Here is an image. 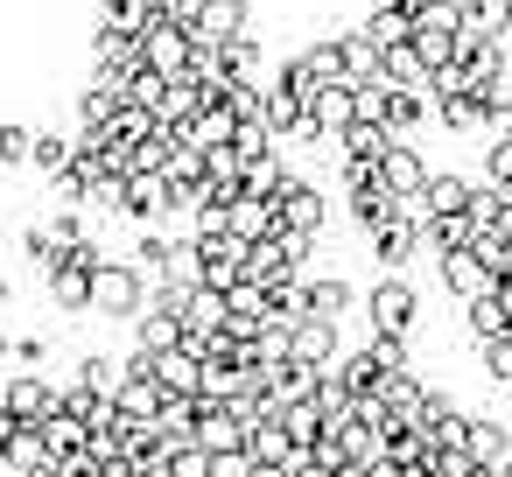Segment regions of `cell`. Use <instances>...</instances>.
I'll list each match as a JSON object with an SVG mask.
<instances>
[{"label":"cell","instance_id":"6da1fadb","mask_svg":"<svg viewBox=\"0 0 512 477\" xmlns=\"http://www.w3.org/2000/svg\"><path fill=\"white\" fill-rule=\"evenodd\" d=\"M365 323L379 330V337H407L414 344V323H421V295H414V281L407 274H379L372 288H365Z\"/></svg>","mask_w":512,"mask_h":477},{"label":"cell","instance_id":"7a4b0ae2","mask_svg":"<svg viewBox=\"0 0 512 477\" xmlns=\"http://www.w3.org/2000/svg\"><path fill=\"white\" fill-rule=\"evenodd\" d=\"M148 309V274L134 267V260H106L99 274H92V316H106V323H134Z\"/></svg>","mask_w":512,"mask_h":477},{"label":"cell","instance_id":"3957f363","mask_svg":"<svg viewBox=\"0 0 512 477\" xmlns=\"http://www.w3.org/2000/svg\"><path fill=\"white\" fill-rule=\"evenodd\" d=\"M197 442L218 456V449H246V407L239 400H204L197 393Z\"/></svg>","mask_w":512,"mask_h":477},{"label":"cell","instance_id":"277c9868","mask_svg":"<svg viewBox=\"0 0 512 477\" xmlns=\"http://www.w3.org/2000/svg\"><path fill=\"white\" fill-rule=\"evenodd\" d=\"M365 295L344 281V274H316V281H302V316H316V323H351V309H358Z\"/></svg>","mask_w":512,"mask_h":477},{"label":"cell","instance_id":"5b68a950","mask_svg":"<svg viewBox=\"0 0 512 477\" xmlns=\"http://www.w3.org/2000/svg\"><path fill=\"white\" fill-rule=\"evenodd\" d=\"M0 400H8L15 421H50V414H57V386H50V372H15L8 386H0Z\"/></svg>","mask_w":512,"mask_h":477},{"label":"cell","instance_id":"8992f818","mask_svg":"<svg viewBox=\"0 0 512 477\" xmlns=\"http://www.w3.org/2000/svg\"><path fill=\"white\" fill-rule=\"evenodd\" d=\"M8 470H15V477H43V470H57V442H50L43 421H22V428L8 435Z\"/></svg>","mask_w":512,"mask_h":477},{"label":"cell","instance_id":"52a82bcc","mask_svg":"<svg viewBox=\"0 0 512 477\" xmlns=\"http://www.w3.org/2000/svg\"><path fill=\"white\" fill-rule=\"evenodd\" d=\"M435 267H442V288H449L456 302H477V295H484V288L498 281V274H491V267L477 260V246H456V253H442Z\"/></svg>","mask_w":512,"mask_h":477},{"label":"cell","instance_id":"ba28073f","mask_svg":"<svg viewBox=\"0 0 512 477\" xmlns=\"http://www.w3.org/2000/svg\"><path fill=\"white\" fill-rule=\"evenodd\" d=\"M176 344H183V316H176V309H162V302H148V309L134 316V351L162 358V351H176Z\"/></svg>","mask_w":512,"mask_h":477},{"label":"cell","instance_id":"9c48e42d","mask_svg":"<svg viewBox=\"0 0 512 477\" xmlns=\"http://www.w3.org/2000/svg\"><path fill=\"white\" fill-rule=\"evenodd\" d=\"M463 449H470L477 463H505V456H512V421H505V414H470Z\"/></svg>","mask_w":512,"mask_h":477},{"label":"cell","instance_id":"30bf717a","mask_svg":"<svg viewBox=\"0 0 512 477\" xmlns=\"http://www.w3.org/2000/svg\"><path fill=\"white\" fill-rule=\"evenodd\" d=\"M78 386H85V393H99V400H113V393L127 386V358H106V351H85V358H78Z\"/></svg>","mask_w":512,"mask_h":477},{"label":"cell","instance_id":"8fae6325","mask_svg":"<svg viewBox=\"0 0 512 477\" xmlns=\"http://www.w3.org/2000/svg\"><path fill=\"white\" fill-rule=\"evenodd\" d=\"M50 302H57L64 316H92V274H85V267H57V274H50Z\"/></svg>","mask_w":512,"mask_h":477},{"label":"cell","instance_id":"7c38bea8","mask_svg":"<svg viewBox=\"0 0 512 477\" xmlns=\"http://www.w3.org/2000/svg\"><path fill=\"white\" fill-rule=\"evenodd\" d=\"M281 421H288V435H295V449H316L337 421L323 414V400H295V407H281Z\"/></svg>","mask_w":512,"mask_h":477},{"label":"cell","instance_id":"4fadbf2b","mask_svg":"<svg viewBox=\"0 0 512 477\" xmlns=\"http://www.w3.org/2000/svg\"><path fill=\"white\" fill-rule=\"evenodd\" d=\"M477 365L491 386H512V337H477Z\"/></svg>","mask_w":512,"mask_h":477},{"label":"cell","instance_id":"5bb4252c","mask_svg":"<svg viewBox=\"0 0 512 477\" xmlns=\"http://www.w3.org/2000/svg\"><path fill=\"white\" fill-rule=\"evenodd\" d=\"M29 148H36V134H29L22 120H0V169H22Z\"/></svg>","mask_w":512,"mask_h":477},{"label":"cell","instance_id":"9a60e30c","mask_svg":"<svg viewBox=\"0 0 512 477\" xmlns=\"http://www.w3.org/2000/svg\"><path fill=\"white\" fill-rule=\"evenodd\" d=\"M260 463H253V449H218L211 456V477H253Z\"/></svg>","mask_w":512,"mask_h":477},{"label":"cell","instance_id":"2e32d148","mask_svg":"<svg viewBox=\"0 0 512 477\" xmlns=\"http://www.w3.org/2000/svg\"><path fill=\"white\" fill-rule=\"evenodd\" d=\"M15 365H22V372H43V365H50V344H43V337H15Z\"/></svg>","mask_w":512,"mask_h":477},{"label":"cell","instance_id":"e0dca14e","mask_svg":"<svg viewBox=\"0 0 512 477\" xmlns=\"http://www.w3.org/2000/svg\"><path fill=\"white\" fill-rule=\"evenodd\" d=\"M8 302H15V281H8V274H0V309H8Z\"/></svg>","mask_w":512,"mask_h":477},{"label":"cell","instance_id":"ac0fdd59","mask_svg":"<svg viewBox=\"0 0 512 477\" xmlns=\"http://www.w3.org/2000/svg\"><path fill=\"white\" fill-rule=\"evenodd\" d=\"M253 477H288V470H281V463H260V470H253Z\"/></svg>","mask_w":512,"mask_h":477},{"label":"cell","instance_id":"d6986e66","mask_svg":"<svg viewBox=\"0 0 512 477\" xmlns=\"http://www.w3.org/2000/svg\"><path fill=\"white\" fill-rule=\"evenodd\" d=\"M0 358H15V337H8V330H0Z\"/></svg>","mask_w":512,"mask_h":477}]
</instances>
